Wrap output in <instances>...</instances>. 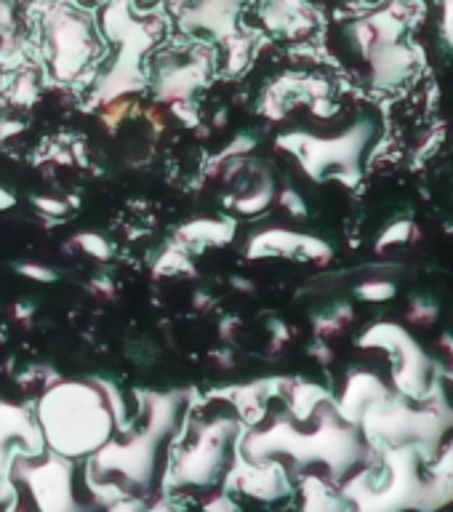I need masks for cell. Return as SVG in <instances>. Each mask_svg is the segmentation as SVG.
<instances>
[{"label":"cell","instance_id":"6da1fadb","mask_svg":"<svg viewBox=\"0 0 453 512\" xmlns=\"http://www.w3.org/2000/svg\"><path fill=\"white\" fill-rule=\"evenodd\" d=\"M312 419L318 422L312 430H299L294 419H278L270 430L251 432L243 443V456L251 462L288 456L296 467L323 464L334 480H344L358 464L368 462L363 432L336 414L334 400L323 403Z\"/></svg>","mask_w":453,"mask_h":512},{"label":"cell","instance_id":"7a4b0ae2","mask_svg":"<svg viewBox=\"0 0 453 512\" xmlns=\"http://www.w3.org/2000/svg\"><path fill=\"white\" fill-rule=\"evenodd\" d=\"M360 432L371 448L414 446L427 464L443 451L448 435H453V400L446 384L435 379L432 390L419 400L392 390L384 400L371 406L360 419Z\"/></svg>","mask_w":453,"mask_h":512},{"label":"cell","instance_id":"3957f363","mask_svg":"<svg viewBox=\"0 0 453 512\" xmlns=\"http://www.w3.org/2000/svg\"><path fill=\"white\" fill-rule=\"evenodd\" d=\"M43 446L62 459L94 456L112 438L115 419L96 382H56L38 403Z\"/></svg>","mask_w":453,"mask_h":512},{"label":"cell","instance_id":"277c9868","mask_svg":"<svg viewBox=\"0 0 453 512\" xmlns=\"http://www.w3.org/2000/svg\"><path fill=\"white\" fill-rule=\"evenodd\" d=\"M424 467L419 448H382V464L347 475L342 496L352 512H432Z\"/></svg>","mask_w":453,"mask_h":512},{"label":"cell","instance_id":"5b68a950","mask_svg":"<svg viewBox=\"0 0 453 512\" xmlns=\"http://www.w3.org/2000/svg\"><path fill=\"white\" fill-rule=\"evenodd\" d=\"M382 136V118L379 112L363 110L358 118L344 126L339 134H286L278 139L280 147H286L288 152H294L304 171L320 182L328 176H336L347 184H355L363 174V163H366L368 152L379 142Z\"/></svg>","mask_w":453,"mask_h":512},{"label":"cell","instance_id":"8992f818","mask_svg":"<svg viewBox=\"0 0 453 512\" xmlns=\"http://www.w3.org/2000/svg\"><path fill=\"white\" fill-rule=\"evenodd\" d=\"M179 414V395H150L147 424L126 440H107L91 456V472L104 478V483L118 475L126 486L147 488L155 472L160 443L168 438Z\"/></svg>","mask_w":453,"mask_h":512},{"label":"cell","instance_id":"52a82bcc","mask_svg":"<svg viewBox=\"0 0 453 512\" xmlns=\"http://www.w3.org/2000/svg\"><path fill=\"white\" fill-rule=\"evenodd\" d=\"M344 43L371 88H392L408 78L414 51L403 38L398 16L376 14L344 27Z\"/></svg>","mask_w":453,"mask_h":512},{"label":"cell","instance_id":"ba28073f","mask_svg":"<svg viewBox=\"0 0 453 512\" xmlns=\"http://www.w3.org/2000/svg\"><path fill=\"white\" fill-rule=\"evenodd\" d=\"M40 40H43L48 70L62 83L80 78L99 56V38L91 16L64 0H54L43 8Z\"/></svg>","mask_w":453,"mask_h":512},{"label":"cell","instance_id":"9c48e42d","mask_svg":"<svg viewBox=\"0 0 453 512\" xmlns=\"http://www.w3.org/2000/svg\"><path fill=\"white\" fill-rule=\"evenodd\" d=\"M360 347L390 352L395 392L411 400L424 398L438 379V360L424 350L419 339L403 323L379 320L360 334Z\"/></svg>","mask_w":453,"mask_h":512},{"label":"cell","instance_id":"30bf717a","mask_svg":"<svg viewBox=\"0 0 453 512\" xmlns=\"http://www.w3.org/2000/svg\"><path fill=\"white\" fill-rule=\"evenodd\" d=\"M238 435L235 419H214L198 424L190 440L171 459L168 486H211L227 472V446Z\"/></svg>","mask_w":453,"mask_h":512},{"label":"cell","instance_id":"8fae6325","mask_svg":"<svg viewBox=\"0 0 453 512\" xmlns=\"http://www.w3.org/2000/svg\"><path fill=\"white\" fill-rule=\"evenodd\" d=\"M16 478L27 486L32 504L38 512H88L78 502L75 486H72V462L62 456H48L46 462H27V456H19L16 462Z\"/></svg>","mask_w":453,"mask_h":512},{"label":"cell","instance_id":"7c38bea8","mask_svg":"<svg viewBox=\"0 0 453 512\" xmlns=\"http://www.w3.org/2000/svg\"><path fill=\"white\" fill-rule=\"evenodd\" d=\"M235 464V470H227V486L246 491L251 496H259L262 502H275L291 491L286 467L275 459H262V462Z\"/></svg>","mask_w":453,"mask_h":512},{"label":"cell","instance_id":"4fadbf2b","mask_svg":"<svg viewBox=\"0 0 453 512\" xmlns=\"http://www.w3.org/2000/svg\"><path fill=\"white\" fill-rule=\"evenodd\" d=\"M392 392V387L384 382L382 376L368 368H355L347 374L342 387V395L334 403L336 414L342 416L344 422L360 424L363 414L368 408L376 406L379 400H384Z\"/></svg>","mask_w":453,"mask_h":512},{"label":"cell","instance_id":"5bb4252c","mask_svg":"<svg viewBox=\"0 0 453 512\" xmlns=\"http://www.w3.org/2000/svg\"><path fill=\"white\" fill-rule=\"evenodd\" d=\"M208 72V59L200 56H190L184 62H171L163 64L155 78V94L160 102L174 104V102H190V96L195 94V88L206 80Z\"/></svg>","mask_w":453,"mask_h":512},{"label":"cell","instance_id":"9a60e30c","mask_svg":"<svg viewBox=\"0 0 453 512\" xmlns=\"http://www.w3.org/2000/svg\"><path fill=\"white\" fill-rule=\"evenodd\" d=\"M22 443L27 446V454L38 456L43 451V435L40 427L30 419L27 411L11 406V403H0V470H3V459L11 443Z\"/></svg>","mask_w":453,"mask_h":512},{"label":"cell","instance_id":"2e32d148","mask_svg":"<svg viewBox=\"0 0 453 512\" xmlns=\"http://www.w3.org/2000/svg\"><path fill=\"white\" fill-rule=\"evenodd\" d=\"M302 246V232L270 227L251 235L246 246L248 259H267V256H296Z\"/></svg>","mask_w":453,"mask_h":512},{"label":"cell","instance_id":"e0dca14e","mask_svg":"<svg viewBox=\"0 0 453 512\" xmlns=\"http://www.w3.org/2000/svg\"><path fill=\"white\" fill-rule=\"evenodd\" d=\"M430 483V510L440 512L453 504V443L443 448L435 462L427 464Z\"/></svg>","mask_w":453,"mask_h":512},{"label":"cell","instance_id":"ac0fdd59","mask_svg":"<svg viewBox=\"0 0 453 512\" xmlns=\"http://www.w3.org/2000/svg\"><path fill=\"white\" fill-rule=\"evenodd\" d=\"M235 238V224L232 222H216V219H195V222L184 224L176 240L179 246L187 248H203V246H224Z\"/></svg>","mask_w":453,"mask_h":512},{"label":"cell","instance_id":"d6986e66","mask_svg":"<svg viewBox=\"0 0 453 512\" xmlns=\"http://www.w3.org/2000/svg\"><path fill=\"white\" fill-rule=\"evenodd\" d=\"M302 499V512H352L347 499L336 494L320 475H304Z\"/></svg>","mask_w":453,"mask_h":512},{"label":"cell","instance_id":"ffe728a7","mask_svg":"<svg viewBox=\"0 0 453 512\" xmlns=\"http://www.w3.org/2000/svg\"><path fill=\"white\" fill-rule=\"evenodd\" d=\"M331 392L323 390L320 384L312 382H296L288 384V408H291V416H294L296 424H307L315 416L323 403H328Z\"/></svg>","mask_w":453,"mask_h":512},{"label":"cell","instance_id":"44dd1931","mask_svg":"<svg viewBox=\"0 0 453 512\" xmlns=\"http://www.w3.org/2000/svg\"><path fill=\"white\" fill-rule=\"evenodd\" d=\"M272 195H275L272 179L267 174H262V179H259L256 187H251V190L243 192V195H238V198L232 200V208H235L240 216H256L270 206Z\"/></svg>","mask_w":453,"mask_h":512},{"label":"cell","instance_id":"7402d4cb","mask_svg":"<svg viewBox=\"0 0 453 512\" xmlns=\"http://www.w3.org/2000/svg\"><path fill=\"white\" fill-rule=\"evenodd\" d=\"M414 235H416L414 219H411V216H400V219L390 222L382 232H379V238H376V251H379V254H384L387 248L403 246V243H408V240L414 238Z\"/></svg>","mask_w":453,"mask_h":512},{"label":"cell","instance_id":"603a6c76","mask_svg":"<svg viewBox=\"0 0 453 512\" xmlns=\"http://www.w3.org/2000/svg\"><path fill=\"white\" fill-rule=\"evenodd\" d=\"M395 294H398V283L387 278H366L355 286V296L371 304L390 302V299H395Z\"/></svg>","mask_w":453,"mask_h":512},{"label":"cell","instance_id":"cb8c5ba5","mask_svg":"<svg viewBox=\"0 0 453 512\" xmlns=\"http://www.w3.org/2000/svg\"><path fill=\"white\" fill-rule=\"evenodd\" d=\"M6 96L11 104H19V107H27L38 99V80L35 75L27 70H22L11 80V86L6 88Z\"/></svg>","mask_w":453,"mask_h":512},{"label":"cell","instance_id":"d4e9b609","mask_svg":"<svg viewBox=\"0 0 453 512\" xmlns=\"http://www.w3.org/2000/svg\"><path fill=\"white\" fill-rule=\"evenodd\" d=\"M440 315V304L435 299H427V296H414L411 302H408L406 318L414 323V326H432Z\"/></svg>","mask_w":453,"mask_h":512},{"label":"cell","instance_id":"484cf974","mask_svg":"<svg viewBox=\"0 0 453 512\" xmlns=\"http://www.w3.org/2000/svg\"><path fill=\"white\" fill-rule=\"evenodd\" d=\"M70 248H80L83 254L94 256V259H99V262H107L112 254L110 243H107L102 235H96V232H80V235H75Z\"/></svg>","mask_w":453,"mask_h":512},{"label":"cell","instance_id":"4316f807","mask_svg":"<svg viewBox=\"0 0 453 512\" xmlns=\"http://www.w3.org/2000/svg\"><path fill=\"white\" fill-rule=\"evenodd\" d=\"M299 259L315 264H328L334 259V248L328 246L326 240L315 238V235H302V246H299Z\"/></svg>","mask_w":453,"mask_h":512},{"label":"cell","instance_id":"83f0119b","mask_svg":"<svg viewBox=\"0 0 453 512\" xmlns=\"http://www.w3.org/2000/svg\"><path fill=\"white\" fill-rule=\"evenodd\" d=\"M107 512H179L168 499H155V502H139V499H118L110 504Z\"/></svg>","mask_w":453,"mask_h":512},{"label":"cell","instance_id":"f1b7e54d","mask_svg":"<svg viewBox=\"0 0 453 512\" xmlns=\"http://www.w3.org/2000/svg\"><path fill=\"white\" fill-rule=\"evenodd\" d=\"M155 272L158 275H171V272H192V264H190V256H187V251H182V248H171V251H166V254L160 256V262L155 264Z\"/></svg>","mask_w":453,"mask_h":512},{"label":"cell","instance_id":"f546056e","mask_svg":"<svg viewBox=\"0 0 453 512\" xmlns=\"http://www.w3.org/2000/svg\"><path fill=\"white\" fill-rule=\"evenodd\" d=\"M126 115H128L126 102H120V99H110V102H104L102 120H104V126L110 128V131H115V128L120 126V120L126 118Z\"/></svg>","mask_w":453,"mask_h":512},{"label":"cell","instance_id":"4dcf8cb0","mask_svg":"<svg viewBox=\"0 0 453 512\" xmlns=\"http://www.w3.org/2000/svg\"><path fill=\"white\" fill-rule=\"evenodd\" d=\"M280 208L286 211V214L296 216V219H304L307 216V203L302 200V195L296 190H283L280 192Z\"/></svg>","mask_w":453,"mask_h":512},{"label":"cell","instance_id":"1f68e13d","mask_svg":"<svg viewBox=\"0 0 453 512\" xmlns=\"http://www.w3.org/2000/svg\"><path fill=\"white\" fill-rule=\"evenodd\" d=\"M16 272L24 275V278L38 280V283H54L56 280V272L51 270V267H43V264H32V262L16 264Z\"/></svg>","mask_w":453,"mask_h":512},{"label":"cell","instance_id":"d6a6232c","mask_svg":"<svg viewBox=\"0 0 453 512\" xmlns=\"http://www.w3.org/2000/svg\"><path fill=\"white\" fill-rule=\"evenodd\" d=\"M32 203L38 206L40 214H46V216H64L67 211H70V206H67L64 200H56V198H35Z\"/></svg>","mask_w":453,"mask_h":512},{"label":"cell","instance_id":"836d02e7","mask_svg":"<svg viewBox=\"0 0 453 512\" xmlns=\"http://www.w3.org/2000/svg\"><path fill=\"white\" fill-rule=\"evenodd\" d=\"M440 32L448 48L453 51V0H443V14H440Z\"/></svg>","mask_w":453,"mask_h":512},{"label":"cell","instance_id":"e575fe53","mask_svg":"<svg viewBox=\"0 0 453 512\" xmlns=\"http://www.w3.org/2000/svg\"><path fill=\"white\" fill-rule=\"evenodd\" d=\"M270 331H272V352L283 350L288 339H291V331H288L286 323H283V320H272Z\"/></svg>","mask_w":453,"mask_h":512},{"label":"cell","instance_id":"d590c367","mask_svg":"<svg viewBox=\"0 0 453 512\" xmlns=\"http://www.w3.org/2000/svg\"><path fill=\"white\" fill-rule=\"evenodd\" d=\"M310 355L318 360V363H323V366L334 363V350H331V344H328L326 339H315V342L310 344Z\"/></svg>","mask_w":453,"mask_h":512},{"label":"cell","instance_id":"8d00e7d4","mask_svg":"<svg viewBox=\"0 0 453 512\" xmlns=\"http://www.w3.org/2000/svg\"><path fill=\"white\" fill-rule=\"evenodd\" d=\"M206 512H238V507L227 494H214L206 502Z\"/></svg>","mask_w":453,"mask_h":512},{"label":"cell","instance_id":"74e56055","mask_svg":"<svg viewBox=\"0 0 453 512\" xmlns=\"http://www.w3.org/2000/svg\"><path fill=\"white\" fill-rule=\"evenodd\" d=\"M19 131H22V123H19V120L0 118V142H6V139H11L14 134H19Z\"/></svg>","mask_w":453,"mask_h":512},{"label":"cell","instance_id":"f35d334b","mask_svg":"<svg viewBox=\"0 0 453 512\" xmlns=\"http://www.w3.org/2000/svg\"><path fill=\"white\" fill-rule=\"evenodd\" d=\"M91 294H96L99 299H115V288H112L110 280H96V283H91Z\"/></svg>","mask_w":453,"mask_h":512},{"label":"cell","instance_id":"ab89813d","mask_svg":"<svg viewBox=\"0 0 453 512\" xmlns=\"http://www.w3.org/2000/svg\"><path fill=\"white\" fill-rule=\"evenodd\" d=\"M235 326H238V320L235 318L222 320V326H219V336H222L224 342H235Z\"/></svg>","mask_w":453,"mask_h":512},{"label":"cell","instance_id":"60d3db41","mask_svg":"<svg viewBox=\"0 0 453 512\" xmlns=\"http://www.w3.org/2000/svg\"><path fill=\"white\" fill-rule=\"evenodd\" d=\"M214 307H216V302L211 299V296L203 294V291H200V294H195V310L208 312V310H214Z\"/></svg>","mask_w":453,"mask_h":512},{"label":"cell","instance_id":"b9f144b4","mask_svg":"<svg viewBox=\"0 0 453 512\" xmlns=\"http://www.w3.org/2000/svg\"><path fill=\"white\" fill-rule=\"evenodd\" d=\"M211 358L216 360V366H219V368H230L232 366V352L230 350H214V352H211Z\"/></svg>","mask_w":453,"mask_h":512},{"label":"cell","instance_id":"7bdbcfd3","mask_svg":"<svg viewBox=\"0 0 453 512\" xmlns=\"http://www.w3.org/2000/svg\"><path fill=\"white\" fill-rule=\"evenodd\" d=\"M14 315H16V320H22V323H30L32 307H30V304H14Z\"/></svg>","mask_w":453,"mask_h":512},{"label":"cell","instance_id":"ee69618b","mask_svg":"<svg viewBox=\"0 0 453 512\" xmlns=\"http://www.w3.org/2000/svg\"><path fill=\"white\" fill-rule=\"evenodd\" d=\"M14 203H16L14 195L0 187V211H3V208H14Z\"/></svg>","mask_w":453,"mask_h":512},{"label":"cell","instance_id":"f6af8a7d","mask_svg":"<svg viewBox=\"0 0 453 512\" xmlns=\"http://www.w3.org/2000/svg\"><path fill=\"white\" fill-rule=\"evenodd\" d=\"M232 286L240 288V291H254V283H248V280H243V278L232 280Z\"/></svg>","mask_w":453,"mask_h":512},{"label":"cell","instance_id":"bcb514c9","mask_svg":"<svg viewBox=\"0 0 453 512\" xmlns=\"http://www.w3.org/2000/svg\"><path fill=\"white\" fill-rule=\"evenodd\" d=\"M0 499H6V494H0Z\"/></svg>","mask_w":453,"mask_h":512}]
</instances>
